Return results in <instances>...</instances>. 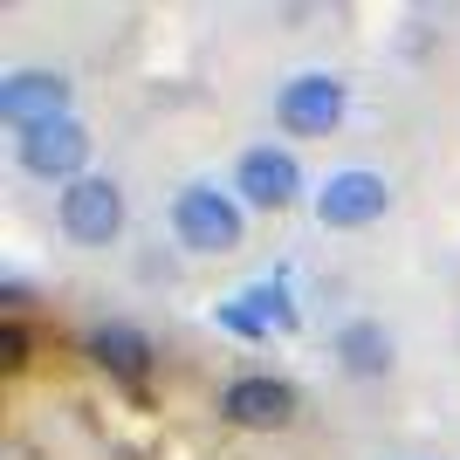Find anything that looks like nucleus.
<instances>
[{
  "mask_svg": "<svg viewBox=\"0 0 460 460\" xmlns=\"http://www.w3.org/2000/svg\"><path fill=\"white\" fill-rule=\"evenodd\" d=\"M56 220L76 248H111L117 234H124V186H117V179H96V172L76 179V186H62Z\"/></svg>",
  "mask_w": 460,
  "mask_h": 460,
  "instance_id": "2",
  "label": "nucleus"
},
{
  "mask_svg": "<svg viewBox=\"0 0 460 460\" xmlns=\"http://www.w3.org/2000/svg\"><path fill=\"white\" fill-rule=\"evenodd\" d=\"M83 350H90L96 371H111V378H124V385H145V371H152V337L137 323H96Z\"/></svg>",
  "mask_w": 460,
  "mask_h": 460,
  "instance_id": "9",
  "label": "nucleus"
},
{
  "mask_svg": "<svg viewBox=\"0 0 460 460\" xmlns=\"http://www.w3.org/2000/svg\"><path fill=\"white\" fill-rule=\"evenodd\" d=\"M296 385L288 378H234L227 392H220V420L227 426H241V433H282L288 420H296Z\"/></svg>",
  "mask_w": 460,
  "mask_h": 460,
  "instance_id": "6",
  "label": "nucleus"
},
{
  "mask_svg": "<svg viewBox=\"0 0 460 460\" xmlns=\"http://www.w3.org/2000/svg\"><path fill=\"white\" fill-rule=\"evenodd\" d=\"M14 152L35 179H62V186L90 179L83 172V165H90V131H83L76 117H56V124H41V131H21Z\"/></svg>",
  "mask_w": 460,
  "mask_h": 460,
  "instance_id": "4",
  "label": "nucleus"
},
{
  "mask_svg": "<svg viewBox=\"0 0 460 460\" xmlns=\"http://www.w3.org/2000/svg\"><path fill=\"white\" fill-rule=\"evenodd\" d=\"M21 365H28V323L0 316V371H21Z\"/></svg>",
  "mask_w": 460,
  "mask_h": 460,
  "instance_id": "13",
  "label": "nucleus"
},
{
  "mask_svg": "<svg viewBox=\"0 0 460 460\" xmlns=\"http://www.w3.org/2000/svg\"><path fill=\"white\" fill-rule=\"evenodd\" d=\"M172 234H179V248H192V254H234L241 234H248V220H241V199H234V192L192 179L172 199Z\"/></svg>",
  "mask_w": 460,
  "mask_h": 460,
  "instance_id": "1",
  "label": "nucleus"
},
{
  "mask_svg": "<svg viewBox=\"0 0 460 460\" xmlns=\"http://www.w3.org/2000/svg\"><path fill=\"white\" fill-rule=\"evenodd\" d=\"M213 323L227 330V337H241V344H261V337H275V330L261 323V316H254V309L241 303V296H227V303H213Z\"/></svg>",
  "mask_w": 460,
  "mask_h": 460,
  "instance_id": "12",
  "label": "nucleus"
},
{
  "mask_svg": "<svg viewBox=\"0 0 460 460\" xmlns=\"http://www.w3.org/2000/svg\"><path fill=\"white\" fill-rule=\"evenodd\" d=\"M56 117H69V76L62 69H14V76H0V124L41 131Z\"/></svg>",
  "mask_w": 460,
  "mask_h": 460,
  "instance_id": "5",
  "label": "nucleus"
},
{
  "mask_svg": "<svg viewBox=\"0 0 460 460\" xmlns=\"http://www.w3.org/2000/svg\"><path fill=\"white\" fill-rule=\"evenodd\" d=\"M330 350H337V365H344L350 378H385V371H392V330H385V323H371V316L344 323Z\"/></svg>",
  "mask_w": 460,
  "mask_h": 460,
  "instance_id": "10",
  "label": "nucleus"
},
{
  "mask_svg": "<svg viewBox=\"0 0 460 460\" xmlns=\"http://www.w3.org/2000/svg\"><path fill=\"white\" fill-rule=\"evenodd\" d=\"M234 192L261 213H282V207H296V192H303V165H296V152H282V145H254V152H241V165H234Z\"/></svg>",
  "mask_w": 460,
  "mask_h": 460,
  "instance_id": "7",
  "label": "nucleus"
},
{
  "mask_svg": "<svg viewBox=\"0 0 460 460\" xmlns=\"http://www.w3.org/2000/svg\"><path fill=\"white\" fill-rule=\"evenodd\" d=\"M385 207H392V186L378 172H365V165L330 172L323 192H316V220L323 227H371V220H385Z\"/></svg>",
  "mask_w": 460,
  "mask_h": 460,
  "instance_id": "8",
  "label": "nucleus"
},
{
  "mask_svg": "<svg viewBox=\"0 0 460 460\" xmlns=\"http://www.w3.org/2000/svg\"><path fill=\"white\" fill-rule=\"evenodd\" d=\"M241 303L261 316L269 330H296V303H288V282L275 275V282H254V288H241Z\"/></svg>",
  "mask_w": 460,
  "mask_h": 460,
  "instance_id": "11",
  "label": "nucleus"
},
{
  "mask_svg": "<svg viewBox=\"0 0 460 460\" xmlns=\"http://www.w3.org/2000/svg\"><path fill=\"white\" fill-rule=\"evenodd\" d=\"M344 111H350V90L337 76H323V69L288 76L282 96H275V117H282V131H296V137H330L344 124Z\"/></svg>",
  "mask_w": 460,
  "mask_h": 460,
  "instance_id": "3",
  "label": "nucleus"
}]
</instances>
